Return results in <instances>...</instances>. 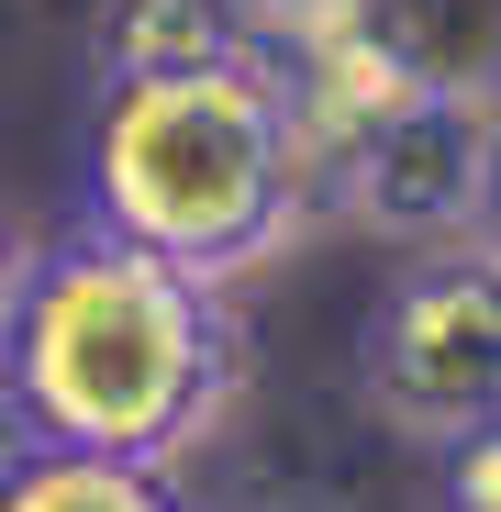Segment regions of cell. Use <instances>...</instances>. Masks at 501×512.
<instances>
[{
	"label": "cell",
	"instance_id": "6da1fadb",
	"mask_svg": "<svg viewBox=\"0 0 501 512\" xmlns=\"http://www.w3.org/2000/svg\"><path fill=\"white\" fill-rule=\"evenodd\" d=\"M245 379V334L212 279L78 223L34 256L0 323V412L23 446L179 468Z\"/></svg>",
	"mask_w": 501,
	"mask_h": 512
},
{
	"label": "cell",
	"instance_id": "7a4b0ae2",
	"mask_svg": "<svg viewBox=\"0 0 501 512\" xmlns=\"http://www.w3.org/2000/svg\"><path fill=\"white\" fill-rule=\"evenodd\" d=\"M323 179L290 123V90L268 56L179 67V78H112L90 123V223L234 290L245 268L312 223Z\"/></svg>",
	"mask_w": 501,
	"mask_h": 512
},
{
	"label": "cell",
	"instance_id": "3957f363",
	"mask_svg": "<svg viewBox=\"0 0 501 512\" xmlns=\"http://www.w3.org/2000/svg\"><path fill=\"white\" fill-rule=\"evenodd\" d=\"M357 379L412 446H457L501 423V234L412 256L357 334Z\"/></svg>",
	"mask_w": 501,
	"mask_h": 512
},
{
	"label": "cell",
	"instance_id": "277c9868",
	"mask_svg": "<svg viewBox=\"0 0 501 512\" xmlns=\"http://www.w3.org/2000/svg\"><path fill=\"white\" fill-rule=\"evenodd\" d=\"M323 201L368 234H390V245H424V256L490 234V212H501V101L479 78H424L390 123H368L334 156Z\"/></svg>",
	"mask_w": 501,
	"mask_h": 512
},
{
	"label": "cell",
	"instance_id": "5b68a950",
	"mask_svg": "<svg viewBox=\"0 0 501 512\" xmlns=\"http://www.w3.org/2000/svg\"><path fill=\"white\" fill-rule=\"evenodd\" d=\"M257 56V0H101L90 12V67L112 78H179V67H234Z\"/></svg>",
	"mask_w": 501,
	"mask_h": 512
},
{
	"label": "cell",
	"instance_id": "8992f818",
	"mask_svg": "<svg viewBox=\"0 0 501 512\" xmlns=\"http://www.w3.org/2000/svg\"><path fill=\"white\" fill-rule=\"evenodd\" d=\"M0 512H201V501L179 490V468L23 446V457H12V479H0Z\"/></svg>",
	"mask_w": 501,
	"mask_h": 512
},
{
	"label": "cell",
	"instance_id": "52a82bcc",
	"mask_svg": "<svg viewBox=\"0 0 501 512\" xmlns=\"http://www.w3.org/2000/svg\"><path fill=\"white\" fill-rule=\"evenodd\" d=\"M435 512H501V423L435 446Z\"/></svg>",
	"mask_w": 501,
	"mask_h": 512
},
{
	"label": "cell",
	"instance_id": "ba28073f",
	"mask_svg": "<svg viewBox=\"0 0 501 512\" xmlns=\"http://www.w3.org/2000/svg\"><path fill=\"white\" fill-rule=\"evenodd\" d=\"M34 256H45V245L23 234V212H12V201H0V323H12V301H23V279H34Z\"/></svg>",
	"mask_w": 501,
	"mask_h": 512
},
{
	"label": "cell",
	"instance_id": "9c48e42d",
	"mask_svg": "<svg viewBox=\"0 0 501 512\" xmlns=\"http://www.w3.org/2000/svg\"><path fill=\"white\" fill-rule=\"evenodd\" d=\"M12 457H23V435H12V412H0V479H12Z\"/></svg>",
	"mask_w": 501,
	"mask_h": 512
},
{
	"label": "cell",
	"instance_id": "30bf717a",
	"mask_svg": "<svg viewBox=\"0 0 501 512\" xmlns=\"http://www.w3.org/2000/svg\"><path fill=\"white\" fill-rule=\"evenodd\" d=\"M390 12H401V23H412V0H390Z\"/></svg>",
	"mask_w": 501,
	"mask_h": 512
},
{
	"label": "cell",
	"instance_id": "8fae6325",
	"mask_svg": "<svg viewBox=\"0 0 501 512\" xmlns=\"http://www.w3.org/2000/svg\"><path fill=\"white\" fill-rule=\"evenodd\" d=\"M490 234H501V212H490Z\"/></svg>",
	"mask_w": 501,
	"mask_h": 512
}]
</instances>
